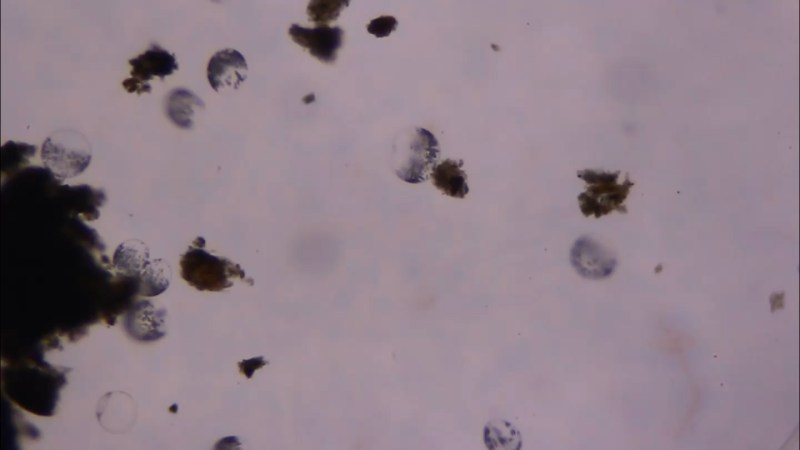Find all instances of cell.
I'll return each instance as SVG.
<instances>
[{"label": "cell", "instance_id": "cell-5", "mask_svg": "<svg viewBox=\"0 0 800 450\" xmlns=\"http://www.w3.org/2000/svg\"><path fill=\"white\" fill-rule=\"evenodd\" d=\"M570 260L579 275L588 279H604L616 266L615 256L601 244L588 237H581L571 248Z\"/></svg>", "mask_w": 800, "mask_h": 450}, {"label": "cell", "instance_id": "cell-3", "mask_svg": "<svg viewBox=\"0 0 800 450\" xmlns=\"http://www.w3.org/2000/svg\"><path fill=\"white\" fill-rule=\"evenodd\" d=\"M619 174L620 171L613 173L591 169L577 171L578 178L588 184L586 191L578 196L579 207L585 217L593 215L595 218H600L612 211L628 212L623 203L634 183L626 177L623 183L618 184Z\"/></svg>", "mask_w": 800, "mask_h": 450}, {"label": "cell", "instance_id": "cell-4", "mask_svg": "<svg viewBox=\"0 0 800 450\" xmlns=\"http://www.w3.org/2000/svg\"><path fill=\"white\" fill-rule=\"evenodd\" d=\"M439 152L435 136L425 128H416L405 145L397 149L396 175L407 183L424 182Z\"/></svg>", "mask_w": 800, "mask_h": 450}, {"label": "cell", "instance_id": "cell-14", "mask_svg": "<svg viewBox=\"0 0 800 450\" xmlns=\"http://www.w3.org/2000/svg\"><path fill=\"white\" fill-rule=\"evenodd\" d=\"M349 5V1H311L307 6V14L318 26H327L338 18L341 11Z\"/></svg>", "mask_w": 800, "mask_h": 450}, {"label": "cell", "instance_id": "cell-10", "mask_svg": "<svg viewBox=\"0 0 800 450\" xmlns=\"http://www.w3.org/2000/svg\"><path fill=\"white\" fill-rule=\"evenodd\" d=\"M204 107V101L186 88L171 90L165 100L167 117L175 125L184 129H189L193 126L195 112L204 109Z\"/></svg>", "mask_w": 800, "mask_h": 450}, {"label": "cell", "instance_id": "cell-7", "mask_svg": "<svg viewBox=\"0 0 800 450\" xmlns=\"http://www.w3.org/2000/svg\"><path fill=\"white\" fill-rule=\"evenodd\" d=\"M123 324L133 339L155 341L166 334V311L149 300L139 301L127 312Z\"/></svg>", "mask_w": 800, "mask_h": 450}, {"label": "cell", "instance_id": "cell-11", "mask_svg": "<svg viewBox=\"0 0 800 450\" xmlns=\"http://www.w3.org/2000/svg\"><path fill=\"white\" fill-rule=\"evenodd\" d=\"M463 161L446 159L434 165L430 172L433 185L443 194L454 198H464L469 192L466 174L461 169Z\"/></svg>", "mask_w": 800, "mask_h": 450}, {"label": "cell", "instance_id": "cell-9", "mask_svg": "<svg viewBox=\"0 0 800 450\" xmlns=\"http://www.w3.org/2000/svg\"><path fill=\"white\" fill-rule=\"evenodd\" d=\"M132 78L143 84H150L154 77L163 80L178 70L176 56L159 45L153 44L146 51L129 60Z\"/></svg>", "mask_w": 800, "mask_h": 450}, {"label": "cell", "instance_id": "cell-8", "mask_svg": "<svg viewBox=\"0 0 800 450\" xmlns=\"http://www.w3.org/2000/svg\"><path fill=\"white\" fill-rule=\"evenodd\" d=\"M248 65L237 50L227 48L216 52L207 65V79L216 92L221 89H237L247 77Z\"/></svg>", "mask_w": 800, "mask_h": 450}, {"label": "cell", "instance_id": "cell-13", "mask_svg": "<svg viewBox=\"0 0 800 450\" xmlns=\"http://www.w3.org/2000/svg\"><path fill=\"white\" fill-rule=\"evenodd\" d=\"M172 268L163 258L150 260L139 274V294L154 297L166 291L172 281Z\"/></svg>", "mask_w": 800, "mask_h": 450}, {"label": "cell", "instance_id": "cell-12", "mask_svg": "<svg viewBox=\"0 0 800 450\" xmlns=\"http://www.w3.org/2000/svg\"><path fill=\"white\" fill-rule=\"evenodd\" d=\"M150 261L148 245L139 239L120 243L113 255V266L125 276H137Z\"/></svg>", "mask_w": 800, "mask_h": 450}, {"label": "cell", "instance_id": "cell-6", "mask_svg": "<svg viewBox=\"0 0 800 450\" xmlns=\"http://www.w3.org/2000/svg\"><path fill=\"white\" fill-rule=\"evenodd\" d=\"M288 32L296 44L307 49L313 57L325 63H332L336 60L344 37V31L338 26L307 28L292 24Z\"/></svg>", "mask_w": 800, "mask_h": 450}, {"label": "cell", "instance_id": "cell-15", "mask_svg": "<svg viewBox=\"0 0 800 450\" xmlns=\"http://www.w3.org/2000/svg\"><path fill=\"white\" fill-rule=\"evenodd\" d=\"M398 21L393 16H380L369 22L367 31L374 36L381 38L391 34L396 29Z\"/></svg>", "mask_w": 800, "mask_h": 450}, {"label": "cell", "instance_id": "cell-16", "mask_svg": "<svg viewBox=\"0 0 800 450\" xmlns=\"http://www.w3.org/2000/svg\"><path fill=\"white\" fill-rule=\"evenodd\" d=\"M122 85H123L124 89L129 93H133V92H136L137 94H141V93H145V92L149 93L152 90V86L150 84L140 83V82H138L137 80H135L132 77L126 78L122 82Z\"/></svg>", "mask_w": 800, "mask_h": 450}, {"label": "cell", "instance_id": "cell-1", "mask_svg": "<svg viewBox=\"0 0 800 450\" xmlns=\"http://www.w3.org/2000/svg\"><path fill=\"white\" fill-rule=\"evenodd\" d=\"M92 158L88 139L74 129L52 132L43 142L41 159L59 181L74 178L85 171Z\"/></svg>", "mask_w": 800, "mask_h": 450}, {"label": "cell", "instance_id": "cell-2", "mask_svg": "<svg viewBox=\"0 0 800 450\" xmlns=\"http://www.w3.org/2000/svg\"><path fill=\"white\" fill-rule=\"evenodd\" d=\"M180 267L182 278L200 291H222L233 285L234 278L250 281L238 264L199 247L186 251L181 257Z\"/></svg>", "mask_w": 800, "mask_h": 450}]
</instances>
